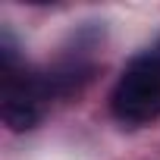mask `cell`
Instances as JSON below:
<instances>
[{"mask_svg":"<svg viewBox=\"0 0 160 160\" xmlns=\"http://www.w3.org/2000/svg\"><path fill=\"white\" fill-rule=\"evenodd\" d=\"M110 110L122 126H148L160 116V53L135 57L122 69Z\"/></svg>","mask_w":160,"mask_h":160,"instance_id":"obj_1","label":"cell"}]
</instances>
